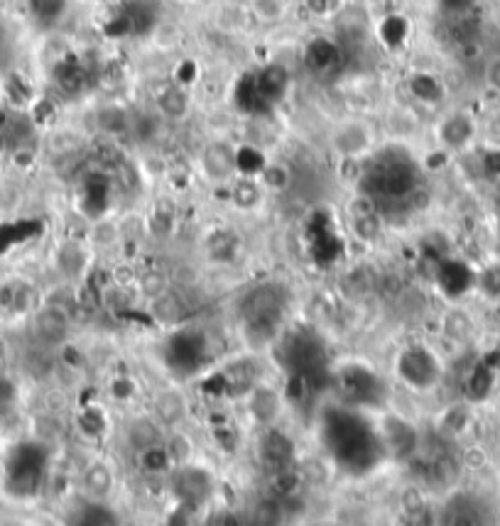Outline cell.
Instances as JSON below:
<instances>
[{"mask_svg": "<svg viewBox=\"0 0 500 526\" xmlns=\"http://www.w3.org/2000/svg\"><path fill=\"white\" fill-rule=\"evenodd\" d=\"M344 47L341 42H334L329 37H316L307 45V52H305V65L315 76H322V79H329L336 72H341L344 66Z\"/></svg>", "mask_w": 500, "mask_h": 526, "instance_id": "obj_15", "label": "cell"}, {"mask_svg": "<svg viewBox=\"0 0 500 526\" xmlns=\"http://www.w3.org/2000/svg\"><path fill=\"white\" fill-rule=\"evenodd\" d=\"M322 441L326 453L346 472H371L387 461L378 426H373L364 412L341 407L336 402L322 416Z\"/></svg>", "mask_w": 500, "mask_h": 526, "instance_id": "obj_1", "label": "cell"}, {"mask_svg": "<svg viewBox=\"0 0 500 526\" xmlns=\"http://www.w3.org/2000/svg\"><path fill=\"white\" fill-rule=\"evenodd\" d=\"M96 128L108 137H123L133 130V115L121 105H104L96 111Z\"/></svg>", "mask_w": 500, "mask_h": 526, "instance_id": "obj_23", "label": "cell"}, {"mask_svg": "<svg viewBox=\"0 0 500 526\" xmlns=\"http://www.w3.org/2000/svg\"><path fill=\"white\" fill-rule=\"evenodd\" d=\"M260 380H265V375H263V367L255 358H238L221 370V384L231 397L241 399Z\"/></svg>", "mask_w": 500, "mask_h": 526, "instance_id": "obj_17", "label": "cell"}, {"mask_svg": "<svg viewBox=\"0 0 500 526\" xmlns=\"http://www.w3.org/2000/svg\"><path fill=\"white\" fill-rule=\"evenodd\" d=\"M258 458L270 472L290 468L292 461H295V441L280 426L260 429Z\"/></svg>", "mask_w": 500, "mask_h": 526, "instance_id": "obj_14", "label": "cell"}, {"mask_svg": "<svg viewBox=\"0 0 500 526\" xmlns=\"http://www.w3.org/2000/svg\"><path fill=\"white\" fill-rule=\"evenodd\" d=\"M285 367L299 384H329L331 360L324 343L309 331H295L283 345Z\"/></svg>", "mask_w": 500, "mask_h": 526, "instance_id": "obj_4", "label": "cell"}, {"mask_svg": "<svg viewBox=\"0 0 500 526\" xmlns=\"http://www.w3.org/2000/svg\"><path fill=\"white\" fill-rule=\"evenodd\" d=\"M331 150L346 162H361L373 150V128L365 120H344L331 130Z\"/></svg>", "mask_w": 500, "mask_h": 526, "instance_id": "obj_11", "label": "cell"}, {"mask_svg": "<svg viewBox=\"0 0 500 526\" xmlns=\"http://www.w3.org/2000/svg\"><path fill=\"white\" fill-rule=\"evenodd\" d=\"M66 526H123L114 507H108L105 500H91L86 497L84 502L72 507Z\"/></svg>", "mask_w": 500, "mask_h": 526, "instance_id": "obj_19", "label": "cell"}, {"mask_svg": "<svg viewBox=\"0 0 500 526\" xmlns=\"http://www.w3.org/2000/svg\"><path fill=\"white\" fill-rule=\"evenodd\" d=\"M137 458H140V468L145 472H153V475H157V472H172V468H175V461H172L167 441H165V443H157V446L137 451Z\"/></svg>", "mask_w": 500, "mask_h": 526, "instance_id": "obj_26", "label": "cell"}, {"mask_svg": "<svg viewBox=\"0 0 500 526\" xmlns=\"http://www.w3.org/2000/svg\"><path fill=\"white\" fill-rule=\"evenodd\" d=\"M476 120L468 113L454 111L436 125V140L444 150L461 152L476 140Z\"/></svg>", "mask_w": 500, "mask_h": 526, "instance_id": "obj_16", "label": "cell"}, {"mask_svg": "<svg viewBox=\"0 0 500 526\" xmlns=\"http://www.w3.org/2000/svg\"><path fill=\"white\" fill-rule=\"evenodd\" d=\"M290 292L280 282L253 284L238 302V319L248 343H275L290 316Z\"/></svg>", "mask_w": 500, "mask_h": 526, "instance_id": "obj_2", "label": "cell"}, {"mask_svg": "<svg viewBox=\"0 0 500 526\" xmlns=\"http://www.w3.org/2000/svg\"><path fill=\"white\" fill-rule=\"evenodd\" d=\"M329 387L336 392V404L348 409H380L387 397V387L383 384L371 367L364 362H346L331 367Z\"/></svg>", "mask_w": 500, "mask_h": 526, "instance_id": "obj_3", "label": "cell"}, {"mask_svg": "<svg viewBox=\"0 0 500 526\" xmlns=\"http://www.w3.org/2000/svg\"><path fill=\"white\" fill-rule=\"evenodd\" d=\"M248 13L260 23H277L287 13V0H250Z\"/></svg>", "mask_w": 500, "mask_h": 526, "instance_id": "obj_28", "label": "cell"}, {"mask_svg": "<svg viewBox=\"0 0 500 526\" xmlns=\"http://www.w3.org/2000/svg\"><path fill=\"white\" fill-rule=\"evenodd\" d=\"M484 76H485V84H488L493 91H498L500 94V55L488 59V65H485V69H484Z\"/></svg>", "mask_w": 500, "mask_h": 526, "instance_id": "obj_30", "label": "cell"}, {"mask_svg": "<svg viewBox=\"0 0 500 526\" xmlns=\"http://www.w3.org/2000/svg\"><path fill=\"white\" fill-rule=\"evenodd\" d=\"M37 331H40V338L45 345H57L62 343L69 333V321H66V313L57 306H49L40 313V321H37Z\"/></svg>", "mask_w": 500, "mask_h": 526, "instance_id": "obj_24", "label": "cell"}, {"mask_svg": "<svg viewBox=\"0 0 500 526\" xmlns=\"http://www.w3.org/2000/svg\"><path fill=\"white\" fill-rule=\"evenodd\" d=\"M253 84H255V91H258L263 108H273L290 91V72L283 65H270L253 76Z\"/></svg>", "mask_w": 500, "mask_h": 526, "instance_id": "obj_18", "label": "cell"}, {"mask_svg": "<svg viewBox=\"0 0 500 526\" xmlns=\"http://www.w3.org/2000/svg\"><path fill=\"white\" fill-rule=\"evenodd\" d=\"M199 167L211 184H231L241 172L238 150L226 140H211L199 152Z\"/></svg>", "mask_w": 500, "mask_h": 526, "instance_id": "obj_12", "label": "cell"}, {"mask_svg": "<svg viewBox=\"0 0 500 526\" xmlns=\"http://www.w3.org/2000/svg\"><path fill=\"white\" fill-rule=\"evenodd\" d=\"M206 526H248L245 524V517H238V514H231V511H224V514H216L214 519H209Z\"/></svg>", "mask_w": 500, "mask_h": 526, "instance_id": "obj_32", "label": "cell"}, {"mask_svg": "<svg viewBox=\"0 0 500 526\" xmlns=\"http://www.w3.org/2000/svg\"><path fill=\"white\" fill-rule=\"evenodd\" d=\"M10 485L17 497H33L42 487L45 472H47V451L35 443H25L13 451L10 458Z\"/></svg>", "mask_w": 500, "mask_h": 526, "instance_id": "obj_8", "label": "cell"}, {"mask_svg": "<svg viewBox=\"0 0 500 526\" xmlns=\"http://www.w3.org/2000/svg\"><path fill=\"white\" fill-rule=\"evenodd\" d=\"M128 443L135 448V451L165 443V433H162L160 429V422H155V419H137V422L130 423Z\"/></svg>", "mask_w": 500, "mask_h": 526, "instance_id": "obj_25", "label": "cell"}, {"mask_svg": "<svg viewBox=\"0 0 500 526\" xmlns=\"http://www.w3.org/2000/svg\"><path fill=\"white\" fill-rule=\"evenodd\" d=\"M214 472L209 468H204L199 462L186 461L182 465H175L170 472V490L177 497L179 504L185 507H204L211 502L214 497Z\"/></svg>", "mask_w": 500, "mask_h": 526, "instance_id": "obj_7", "label": "cell"}, {"mask_svg": "<svg viewBox=\"0 0 500 526\" xmlns=\"http://www.w3.org/2000/svg\"><path fill=\"white\" fill-rule=\"evenodd\" d=\"M231 199L238 208L248 211L260 203V186L258 182H253L248 176H235L231 182Z\"/></svg>", "mask_w": 500, "mask_h": 526, "instance_id": "obj_27", "label": "cell"}, {"mask_svg": "<svg viewBox=\"0 0 500 526\" xmlns=\"http://www.w3.org/2000/svg\"><path fill=\"white\" fill-rule=\"evenodd\" d=\"M395 372L410 390L429 392L442 382L444 365L432 348L422 343H412L403 348L397 355Z\"/></svg>", "mask_w": 500, "mask_h": 526, "instance_id": "obj_6", "label": "cell"}, {"mask_svg": "<svg viewBox=\"0 0 500 526\" xmlns=\"http://www.w3.org/2000/svg\"><path fill=\"white\" fill-rule=\"evenodd\" d=\"M162 358L170 367V372L179 377H189L206 367L211 358V343L204 331L194 326H179L165 341Z\"/></svg>", "mask_w": 500, "mask_h": 526, "instance_id": "obj_5", "label": "cell"}, {"mask_svg": "<svg viewBox=\"0 0 500 526\" xmlns=\"http://www.w3.org/2000/svg\"><path fill=\"white\" fill-rule=\"evenodd\" d=\"M155 105L165 118L182 120L189 113L192 101H189V94H186V88L182 84H167V86L157 91Z\"/></svg>", "mask_w": 500, "mask_h": 526, "instance_id": "obj_21", "label": "cell"}, {"mask_svg": "<svg viewBox=\"0 0 500 526\" xmlns=\"http://www.w3.org/2000/svg\"><path fill=\"white\" fill-rule=\"evenodd\" d=\"M491 514L484 500L468 492L452 494L436 514V526H488Z\"/></svg>", "mask_w": 500, "mask_h": 526, "instance_id": "obj_13", "label": "cell"}, {"mask_svg": "<svg viewBox=\"0 0 500 526\" xmlns=\"http://www.w3.org/2000/svg\"><path fill=\"white\" fill-rule=\"evenodd\" d=\"M241 402L248 422L253 423V426H258V429L277 426V422H280V416H283L285 412L283 392L277 390L275 384L267 382V380H260L255 387H250L241 397Z\"/></svg>", "mask_w": 500, "mask_h": 526, "instance_id": "obj_10", "label": "cell"}, {"mask_svg": "<svg viewBox=\"0 0 500 526\" xmlns=\"http://www.w3.org/2000/svg\"><path fill=\"white\" fill-rule=\"evenodd\" d=\"M81 485H84V494L91 500H108L115 487V475L105 462L96 461L86 465V471L81 475Z\"/></svg>", "mask_w": 500, "mask_h": 526, "instance_id": "obj_20", "label": "cell"}, {"mask_svg": "<svg viewBox=\"0 0 500 526\" xmlns=\"http://www.w3.org/2000/svg\"><path fill=\"white\" fill-rule=\"evenodd\" d=\"M263 184L267 189H275V192H283L290 186V169H285L283 164H267L263 169Z\"/></svg>", "mask_w": 500, "mask_h": 526, "instance_id": "obj_29", "label": "cell"}, {"mask_svg": "<svg viewBox=\"0 0 500 526\" xmlns=\"http://www.w3.org/2000/svg\"><path fill=\"white\" fill-rule=\"evenodd\" d=\"M285 521V500L267 494L253 504L245 514L248 526H280Z\"/></svg>", "mask_w": 500, "mask_h": 526, "instance_id": "obj_22", "label": "cell"}, {"mask_svg": "<svg viewBox=\"0 0 500 526\" xmlns=\"http://www.w3.org/2000/svg\"><path fill=\"white\" fill-rule=\"evenodd\" d=\"M307 8L316 15H329L336 8H341L339 0H307Z\"/></svg>", "mask_w": 500, "mask_h": 526, "instance_id": "obj_31", "label": "cell"}, {"mask_svg": "<svg viewBox=\"0 0 500 526\" xmlns=\"http://www.w3.org/2000/svg\"><path fill=\"white\" fill-rule=\"evenodd\" d=\"M378 426L380 443H383V451H385L387 461L395 462H410L415 458V453L420 451L422 433L412 422H407L405 416L387 414L383 416V422L375 423Z\"/></svg>", "mask_w": 500, "mask_h": 526, "instance_id": "obj_9", "label": "cell"}]
</instances>
